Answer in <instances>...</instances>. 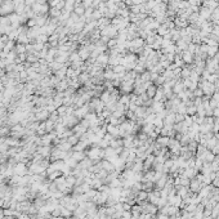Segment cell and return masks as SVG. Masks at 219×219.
Instances as JSON below:
<instances>
[{
    "mask_svg": "<svg viewBox=\"0 0 219 219\" xmlns=\"http://www.w3.org/2000/svg\"><path fill=\"white\" fill-rule=\"evenodd\" d=\"M147 93H148V97H153V96H155V93H156L155 86H150V88H148V91H147Z\"/></svg>",
    "mask_w": 219,
    "mask_h": 219,
    "instance_id": "cell-1",
    "label": "cell"
}]
</instances>
